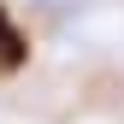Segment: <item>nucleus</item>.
Returning <instances> with one entry per match:
<instances>
[{"label": "nucleus", "mask_w": 124, "mask_h": 124, "mask_svg": "<svg viewBox=\"0 0 124 124\" xmlns=\"http://www.w3.org/2000/svg\"><path fill=\"white\" fill-rule=\"evenodd\" d=\"M30 59V47H24V36H18V24L6 18V6H0V77H12Z\"/></svg>", "instance_id": "nucleus-1"}]
</instances>
